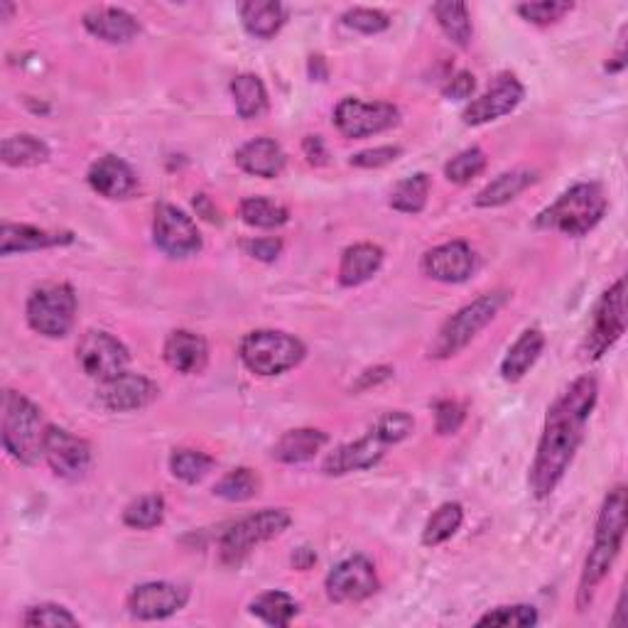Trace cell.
<instances>
[{
  "label": "cell",
  "mask_w": 628,
  "mask_h": 628,
  "mask_svg": "<svg viewBox=\"0 0 628 628\" xmlns=\"http://www.w3.org/2000/svg\"><path fill=\"white\" fill-rule=\"evenodd\" d=\"M599 383L594 375H581L557 401L547 408L545 428L538 442V452L531 466L528 484L533 496L543 501L553 496V491L569 472L575 454L585 440V428L597 405Z\"/></svg>",
  "instance_id": "6da1fadb"
},
{
  "label": "cell",
  "mask_w": 628,
  "mask_h": 628,
  "mask_svg": "<svg viewBox=\"0 0 628 628\" xmlns=\"http://www.w3.org/2000/svg\"><path fill=\"white\" fill-rule=\"evenodd\" d=\"M626 508H628L626 486L624 484L614 486L601 504L597 525H594V543L589 547V555L579 575V587H577L579 611H585L594 601V597H597V589L601 587V581L609 577L616 557L621 553L626 538Z\"/></svg>",
  "instance_id": "7a4b0ae2"
},
{
  "label": "cell",
  "mask_w": 628,
  "mask_h": 628,
  "mask_svg": "<svg viewBox=\"0 0 628 628\" xmlns=\"http://www.w3.org/2000/svg\"><path fill=\"white\" fill-rule=\"evenodd\" d=\"M609 209V197L599 182H579L535 216V226L543 231L581 238L597 226Z\"/></svg>",
  "instance_id": "3957f363"
},
{
  "label": "cell",
  "mask_w": 628,
  "mask_h": 628,
  "mask_svg": "<svg viewBox=\"0 0 628 628\" xmlns=\"http://www.w3.org/2000/svg\"><path fill=\"white\" fill-rule=\"evenodd\" d=\"M508 290H491L460 307V310L440 327L435 339H432V344L428 347V359L447 361L454 359L456 353H462L478 337V332H484V329L494 322L498 312L508 305Z\"/></svg>",
  "instance_id": "277c9868"
},
{
  "label": "cell",
  "mask_w": 628,
  "mask_h": 628,
  "mask_svg": "<svg viewBox=\"0 0 628 628\" xmlns=\"http://www.w3.org/2000/svg\"><path fill=\"white\" fill-rule=\"evenodd\" d=\"M42 410L18 391H6L3 395V422H0V437L3 450L13 462L32 466L42 460L44 437H48Z\"/></svg>",
  "instance_id": "5b68a950"
},
{
  "label": "cell",
  "mask_w": 628,
  "mask_h": 628,
  "mask_svg": "<svg viewBox=\"0 0 628 628\" xmlns=\"http://www.w3.org/2000/svg\"><path fill=\"white\" fill-rule=\"evenodd\" d=\"M238 357L250 373L272 379V375H282L300 367L307 357V347L302 339L280 332V329H256L241 339Z\"/></svg>",
  "instance_id": "8992f818"
},
{
  "label": "cell",
  "mask_w": 628,
  "mask_h": 628,
  "mask_svg": "<svg viewBox=\"0 0 628 628\" xmlns=\"http://www.w3.org/2000/svg\"><path fill=\"white\" fill-rule=\"evenodd\" d=\"M292 516L285 508H262L236 521L219 541V555L224 565H241L258 545L278 538L290 528Z\"/></svg>",
  "instance_id": "52a82bcc"
},
{
  "label": "cell",
  "mask_w": 628,
  "mask_h": 628,
  "mask_svg": "<svg viewBox=\"0 0 628 628\" xmlns=\"http://www.w3.org/2000/svg\"><path fill=\"white\" fill-rule=\"evenodd\" d=\"M76 292L66 282H50L32 290L28 297L25 317L35 334L48 339H64L72 332L76 319Z\"/></svg>",
  "instance_id": "ba28073f"
},
{
  "label": "cell",
  "mask_w": 628,
  "mask_h": 628,
  "mask_svg": "<svg viewBox=\"0 0 628 628\" xmlns=\"http://www.w3.org/2000/svg\"><path fill=\"white\" fill-rule=\"evenodd\" d=\"M398 123H401V111L388 101H361L347 96L334 109L337 131L351 141L371 138V135L395 128Z\"/></svg>",
  "instance_id": "9c48e42d"
},
{
  "label": "cell",
  "mask_w": 628,
  "mask_h": 628,
  "mask_svg": "<svg viewBox=\"0 0 628 628\" xmlns=\"http://www.w3.org/2000/svg\"><path fill=\"white\" fill-rule=\"evenodd\" d=\"M626 332V280H616L594 307L591 327L585 339V357L597 361Z\"/></svg>",
  "instance_id": "30bf717a"
},
{
  "label": "cell",
  "mask_w": 628,
  "mask_h": 628,
  "mask_svg": "<svg viewBox=\"0 0 628 628\" xmlns=\"http://www.w3.org/2000/svg\"><path fill=\"white\" fill-rule=\"evenodd\" d=\"M153 244L165 254L167 258L185 260L197 256L204 248L202 234L197 224H194L192 216H187L182 209H177L175 204H157L153 214Z\"/></svg>",
  "instance_id": "8fae6325"
},
{
  "label": "cell",
  "mask_w": 628,
  "mask_h": 628,
  "mask_svg": "<svg viewBox=\"0 0 628 628\" xmlns=\"http://www.w3.org/2000/svg\"><path fill=\"white\" fill-rule=\"evenodd\" d=\"M76 363L89 379L101 383L128 371L131 351L111 332H104V329H89L76 347Z\"/></svg>",
  "instance_id": "7c38bea8"
},
{
  "label": "cell",
  "mask_w": 628,
  "mask_h": 628,
  "mask_svg": "<svg viewBox=\"0 0 628 628\" xmlns=\"http://www.w3.org/2000/svg\"><path fill=\"white\" fill-rule=\"evenodd\" d=\"M189 597L192 589L179 581H143L131 589L125 609L138 621H163L185 609Z\"/></svg>",
  "instance_id": "4fadbf2b"
},
{
  "label": "cell",
  "mask_w": 628,
  "mask_h": 628,
  "mask_svg": "<svg viewBox=\"0 0 628 628\" xmlns=\"http://www.w3.org/2000/svg\"><path fill=\"white\" fill-rule=\"evenodd\" d=\"M381 581L375 575V567L369 557L363 555H351L341 559L339 565L329 569L325 579L327 599L334 604H357L373 597L379 591Z\"/></svg>",
  "instance_id": "5bb4252c"
},
{
  "label": "cell",
  "mask_w": 628,
  "mask_h": 628,
  "mask_svg": "<svg viewBox=\"0 0 628 628\" xmlns=\"http://www.w3.org/2000/svg\"><path fill=\"white\" fill-rule=\"evenodd\" d=\"M42 460L64 482H79L94 464V452H91V444L84 437H76L64 428L50 425L48 437H44Z\"/></svg>",
  "instance_id": "9a60e30c"
},
{
  "label": "cell",
  "mask_w": 628,
  "mask_h": 628,
  "mask_svg": "<svg viewBox=\"0 0 628 628\" xmlns=\"http://www.w3.org/2000/svg\"><path fill=\"white\" fill-rule=\"evenodd\" d=\"M159 398L155 381L141 373L123 371L109 381H101L96 388V403L109 413H135L153 405Z\"/></svg>",
  "instance_id": "2e32d148"
},
{
  "label": "cell",
  "mask_w": 628,
  "mask_h": 628,
  "mask_svg": "<svg viewBox=\"0 0 628 628\" xmlns=\"http://www.w3.org/2000/svg\"><path fill=\"white\" fill-rule=\"evenodd\" d=\"M525 96L523 84L516 74H498L482 96H476L470 106L464 109L462 121L464 125H486L491 121H498L508 116V113L521 106Z\"/></svg>",
  "instance_id": "e0dca14e"
},
{
  "label": "cell",
  "mask_w": 628,
  "mask_h": 628,
  "mask_svg": "<svg viewBox=\"0 0 628 628\" xmlns=\"http://www.w3.org/2000/svg\"><path fill=\"white\" fill-rule=\"evenodd\" d=\"M420 268L430 280L460 285L474 276L476 256L466 241H447L430 248L428 254L422 256Z\"/></svg>",
  "instance_id": "ac0fdd59"
},
{
  "label": "cell",
  "mask_w": 628,
  "mask_h": 628,
  "mask_svg": "<svg viewBox=\"0 0 628 628\" xmlns=\"http://www.w3.org/2000/svg\"><path fill=\"white\" fill-rule=\"evenodd\" d=\"M388 444L375 430H369V435H363L353 442L341 444L334 452L327 454L322 464V472L327 476H344L351 472H367L371 466L383 460Z\"/></svg>",
  "instance_id": "d6986e66"
},
{
  "label": "cell",
  "mask_w": 628,
  "mask_h": 628,
  "mask_svg": "<svg viewBox=\"0 0 628 628\" xmlns=\"http://www.w3.org/2000/svg\"><path fill=\"white\" fill-rule=\"evenodd\" d=\"M89 187L94 189L99 197L111 199V202H125L135 197L138 192V175L133 173V167L125 159L116 155H104L99 157L94 165L89 167Z\"/></svg>",
  "instance_id": "ffe728a7"
},
{
  "label": "cell",
  "mask_w": 628,
  "mask_h": 628,
  "mask_svg": "<svg viewBox=\"0 0 628 628\" xmlns=\"http://www.w3.org/2000/svg\"><path fill=\"white\" fill-rule=\"evenodd\" d=\"M70 244H74L72 231H48V228L13 222H3V226H0V256L32 254V250H48Z\"/></svg>",
  "instance_id": "44dd1931"
},
{
  "label": "cell",
  "mask_w": 628,
  "mask_h": 628,
  "mask_svg": "<svg viewBox=\"0 0 628 628\" xmlns=\"http://www.w3.org/2000/svg\"><path fill=\"white\" fill-rule=\"evenodd\" d=\"M82 25L89 35L109 44H128L141 35V22L128 10L113 6L89 8L82 16Z\"/></svg>",
  "instance_id": "7402d4cb"
},
{
  "label": "cell",
  "mask_w": 628,
  "mask_h": 628,
  "mask_svg": "<svg viewBox=\"0 0 628 628\" xmlns=\"http://www.w3.org/2000/svg\"><path fill=\"white\" fill-rule=\"evenodd\" d=\"M163 359L173 371L182 375H197L209 363V344L207 339L189 329H175L173 334L165 339Z\"/></svg>",
  "instance_id": "603a6c76"
},
{
  "label": "cell",
  "mask_w": 628,
  "mask_h": 628,
  "mask_svg": "<svg viewBox=\"0 0 628 628\" xmlns=\"http://www.w3.org/2000/svg\"><path fill=\"white\" fill-rule=\"evenodd\" d=\"M236 165L241 167L246 175L276 179L282 175L285 165H288V157H285L280 143H276L272 138H254L238 147Z\"/></svg>",
  "instance_id": "cb8c5ba5"
},
{
  "label": "cell",
  "mask_w": 628,
  "mask_h": 628,
  "mask_svg": "<svg viewBox=\"0 0 628 628\" xmlns=\"http://www.w3.org/2000/svg\"><path fill=\"white\" fill-rule=\"evenodd\" d=\"M383 248L375 244H353L339 260V285L344 288H359L369 282L383 266Z\"/></svg>",
  "instance_id": "d4e9b609"
},
{
  "label": "cell",
  "mask_w": 628,
  "mask_h": 628,
  "mask_svg": "<svg viewBox=\"0 0 628 628\" xmlns=\"http://www.w3.org/2000/svg\"><path fill=\"white\" fill-rule=\"evenodd\" d=\"M545 349V334L538 327L525 329V332L513 341V347L506 351L504 361H501V379L506 383H518L525 379L535 361L541 359V353Z\"/></svg>",
  "instance_id": "484cf974"
},
{
  "label": "cell",
  "mask_w": 628,
  "mask_h": 628,
  "mask_svg": "<svg viewBox=\"0 0 628 628\" xmlns=\"http://www.w3.org/2000/svg\"><path fill=\"white\" fill-rule=\"evenodd\" d=\"M329 442L327 432L315 430V428H297L288 430L285 435L272 444V460L280 464H302L310 462L315 456L325 450V444Z\"/></svg>",
  "instance_id": "4316f807"
},
{
  "label": "cell",
  "mask_w": 628,
  "mask_h": 628,
  "mask_svg": "<svg viewBox=\"0 0 628 628\" xmlns=\"http://www.w3.org/2000/svg\"><path fill=\"white\" fill-rule=\"evenodd\" d=\"M241 25L250 38L272 40L288 22V10L278 0H248L238 8Z\"/></svg>",
  "instance_id": "83f0119b"
},
{
  "label": "cell",
  "mask_w": 628,
  "mask_h": 628,
  "mask_svg": "<svg viewBox=\"0 0 628 628\" xmlns=\"http://www.w3.org/2000/svg\"><path fill=\"white\" fill-rule=\"evenodd\" d=\"M538 182V173L531 167H516V169H508V173L498 175L494 182H488V185L476 194L474 204L482 209H496V207H504V204L513 202L528 189L531 185Z\"/></svg>",
  "instance_id": "f1b7e54d"
},
{
  "label": "cell",
  "mask_w": 628,
  "mask_h": 628,
  "mask_svg": "<svg viewBox=\"0 0 628 628\" xmlns=\"http://www.w3.org/2000/svg\"><path fill=\"white\" fill-rule=\"evenodd\" d=\"M231 99L238 119L256 121L268 113V89L258 74H238L231 79Z\"/></svg>",
  "instance_id": "f546056e"
},
{
  "label": "cell",
  "mask_w": 628,
  "mask_h": 628,
  "mask_svg": "<svg viewBox=\"0 0 628 628\" xmlns=\"http://www.w3.org/2000/svg\"><path fill=\"white\" fill-rule=\"evenodd\" d=\"M432 16H435L440 30L447 35V40L456 48H470L474 38V25H472V13L464 3L456 0H440L432 6Z\"/></svg>",
  "instance_id": "4dcf8cb0"
},
{
  "label": "cell",
  "mask_w": 628,
  "mask_h": 628,
  "mask_svg": "<svg viewBox=\"0 0 628 628\" xmlns=\"http://www.w3.org/2000/svg\"><path fill=\"white\" fill-rule=\"evenodd\" d=\"M248 611L266 626L280 628L295 621V616L300 614V607H297L295 597H290L288 591L270 589L258 594V597L248 604Z\"/></svg>",
  "instance_id": "1f68e13d"
},
{
  "label": "cell",
  "mask_w": 628,
  "mask_h": 628,
  "mask_svg": "<svg viewBox=\"0 0 628 628\" xmlns=\"http://www.w3.org/2000/svg\"><path fill=\"white\" fill-rule=\"evenodd\" d=\"M0 157L8 167H38L50 159V145L30 133L10 135L0 147Z\"/></svg>",
  "instance_id": "d6a6232c"
},
{
  "label": "cell",
  "mask_w": 628,
  "mask_h": 628,
  "mask_svg": "<svg viewBox=\"0 0 628 628\" xmlns=\"http://www.w3.org/2000/svg\"><path fill=\"white\" fill-rule=\"evenodd\" d=\"M462 523H464L462 504L447 501V504H442L437 511H432L425 528H422V545L437 547L442 543H447L450 538H454L456 531L462 528Z\"/></svg>",
  "instance_id": "836d02e7"
},
{
  "label": "cell",
  "mask_w": 628,
  "mask_h": 628,
  "mask_svg": "<svg viewBox=\"0 0 628 628\" xmlns=\"http://www.w3.org/2000/svg\"><path fill=\"white\" fill-rule=\"evenodd\" d=\"M430 192L432 179L425 173L405 177L403 182H398L391 192V207L401 214H420L428 207Z\"/></svg>",
  "instance_id": "e575fe53"
},
{
  "label": "cell",
  "mask_w": 628,
  "mask_h": 628,
  "mask_svg": "<svg viewBox=\"0 0 628 628\" xmlns=\"http://www.w3.org/2000/svg\"><path fill=\"white\" fill-rule=\"evenodd\" d=\"M258 491H260L258 474L254 470H248V466H238V470H231L216 482L214 496L228 501V504H244V501L256 498Z\"/></svg>",
  "instance_id": "d590c367"
},
{
  "label": "cell",
  "mask_w": 628,
  "mask_h": 628,
  "mask_svg": "<svg viewBox=\"0 0 628 628\" xmlns=\"http://www.w3.org/2000/svg\"><path fill=\"white\" fill-rule=\"evenodd\" d=\"M238 214H241L244 224L254 228H280L290 222L288 207L268 197H246L238 204Z\"/></svg>",
  "instance_id": "8d00e7d4"
},
{
  "label": "cell",
  "mask_w": 628,
  "mask_h": 628,
  "mask_svg": "<svg viewBox=\"0 0 628 628\" xmlns=\"http://www.w3.org/2000/svg\"><path fill=\"white\" fill-rule=\"evenodd\" d=\"M216 460L199 450H175L169 454V472L185 484H199L214 470Z\"/></svg>",
  "instance_id": "74e56055"
},
{
  "label": "cell",
  "mask_w": 628,
  "mask_h": 628,
  "mask_svg": "<svg viewBox=\"0 0 628 628\" xmlns=\"http://www.w3.org/2000/svg\"><path fill=\"white\" fill-rule=\"evenodd\" d=\"M165 521V498L147 494L131 501L123 511V523L133 531H153Z\"/></svg>",
  "instance_id": "f35d334b"
},
{
  "label": "cell",
  "mask_w": 628,
  "mask_h": 628,
  "mask_svg": "<svg viewBox=\"0 0 628 628\" xmlns=\"http://www.w3.org/2000/svg\"><path fill=\"white\" fill-rule=\"evenodd\" d=\"M20 624L30 628H76L79 619L70 609L62 607V604L44 601L35 604V607H28Z\"/></svg>",
  "instance_id": "ab89813d"
},
{
  "label": "cell",
  "mask_w": 628,
  "mask_h": 628,
  "mask_svg": "<svg viewBox=\"0 0 628 628\" xmlns=\"http://www.w3.org/2000/svg\"><path fill=\"white\" fill-rule=\"evenodd\" d=\"M486 169V153L482 147H466V151L456 153L447 165H444V177L452 185H470L474 177H478Z\"/></svg>",
  "instance_id": "60d3db41"
},
{
  "label": "cell",
  "mask_w": 628,
  "mask_h": 628,
  "mask_svg": "<svg viewBox=\"0 0 628 628\" xmlns=\"http://www.w3.org/2000/svg\"><path fill=\"white\" fill-rule=\"evenodd\" d=\"M541 621L538 609L531 604H513V607H496L486 611L476 626H494V628H531Z\"/></svg>",
  "instance_id": "b9f144b4"
},
{
  "label": "cell",
  "mask_w": 628,
  "mask_h": 628,
  "mask_svg": "<svg viewBox=\"0 0 628 628\" xmlns=\"http://www.w3.org/2000/svg\"><path fill=\"white\" fill-rule=\"evenodd\" d=\"M575 10V3L567 0H535V3L516 6V13L533 25H555Z\"/></svg>",
  "instance_id": "7bdbcfd3"
},
{
  "label": "cell",
  "mask_w": 628,
  "mask_h": 628,
  "mask_svg": "<svg viewBox=\"0 0 628 628\" xmlns=\"http://www.w3.org/2000/svg\"><path fill=\"white\" fill-rule=\"evenodd\" d=\"M341 22H344L349 30L361 32V35H379V32H385L388 28H391V18L381 13V10L361 8V6L344 10Z\"/></svg>",
  "instance_id": "ee69618b"
},
{
  "label": "cell",
  "mask_w": 628,
  "mask_h": 628,
  "mask_svg": "<svg viewBox=\"0 0 628 628\" xmlns=\"http://www.w3.org/2000/svg\"><path fill=\"white\" fill-rule=\"evenodd\" d=\"M371 430L379 432L388 447H393V444H401L403 440L413 435L415 420L403 413V410H391V413H385L375 420V425Z\"/></svg>",
  "instance_id": "f6af8a7d"
},
{
  "label": "cell",
  "mask_w": 628,
  "mask_h": 628,
  "mask_svg": "<svg viewBox=\"0 0 628 628\" xmlns=\"http://www.w3.org/2000/svg\"><path fill=\"white\" fill-rule=\"evenodd\" d=\"M401 155H403L401 145H381V147H371V151H361L357 155H351L349 165L361 167V169H379V167L393 165Z\"/></svg>",
  "instance_id": "bcb514c9"
},
{
  "label": "cell",
  "mask_w": 628,
  "mask_h": 628,
  "mask_svg": "<svg viewBox=\"0 0 628 628\" xmlns=\"http://www.w3.org/2000/svg\"><path fill=\"white\" fill-rule=\"evenodd\" d=\"M466 420L464 408L456 401H437L435 403V430L437 435L447 437V435H456L462 430Z\"/></svg>",
  "instance_id": "7dc6e473"
},
{
  "label": "cell",
  "mask_w": 628,
  "mask_h": 628,
  "mask_svg": "<svg viewBox=\"0 0 628 628\" xmlns=\"http://www.w3.org/2000/svg\"><path fill=\"white\" fill-rule=\"evenodd\" d=\"M241 250L246 256L256 258L260 262H272L282 254V238H278V236L246 238V241H241Z\"/></svg>",
  "instance_id": "c3c4849f"
},
{
  "label": "cell",
  "mask_w": 628,
  "mask_h": 628,
  "mask_svg": "<svg viewBox=\"0 0 628 628\" xmlns=\"http://www.w3.org/2000/svg\"><path fill=\"white\" fill-rule=\"evenodd\" d=\"M476 91V76L472 72H456L442 86V96L450 101H470Z\"/></svg>",
  "instance_id": "681fc988"
},
{
  "label": "cell",
  "mask_w": 628,
  "mask_h": 628,
  "mask_svg": "<svg viewBox=\"0 0 628 628\" xmlns=\"http://www.w3.org/2000/svg\"><path fill=\"white\" fill-rule=\"evenodd\" d=\"M302 153L307 157V163L315 167H322L329 163V153L325 147V141L319 138V135H307V138L302 141Z\"/></svg>",
  "instance_id": "f907efd6"
},
{
  "label": "cell",
  "mask_w": 628,
  "mask_h": 628,
  "mask_svg": "<svg viewBox=\"0 0 628 628\" xmlns=\"http://www.w3.org/2000/svg\"><path fill=\"white\" fill-rule=\"evenodd\" d=\"M393 375L391 367H375V369H367L361 375L359 381L353 383V391H369L371 385H379L383 381H388Z\"/></svg>",
  "instance_id": "816d5d0a"
},
{
  "label": "cell",
  "mask_w": 628,
  "mask_h": 628,
  "mask_svg": "<svg viewBox=\"0 0 628 628\" xmlns=\"http://www.w3.org/2000/svg\"><path fill=\"white\" fill-rule=\"evenodd\" d=\"M315 563H317V553L310 550V547H297L292 553V567L300 569V573H307Z\"/></svg>",
  "instance_id": "f5cc1de1"
},
{
  "label": "cell",
  "mask_w": 628,
  "mask_h": 628,
  "mask_svg": "<svg viewBox=\"0 0 628 628\" xmlns=\"http://www.w3.org/2000/svg\"><path fill=\"white\" fill-rule=\"evenodd\" d=\"M194 209H197L199 214H204V219L216 222V212L207 207V197H204V194H199V197H197V199H194Z\"/></svg>",
  "instance_id": "db71d44e"
},
{
  "label": "cell",
  "mask_w": 628,
  "mask_h": 628,
  "mask_svg": "<svg viewBox=\"0 0 628 628\" xmlns=\"http://www.w3.org/2000/svg\"><path fill=\"white\" fill-rule=\"evenodd\" d=\"M0 10H3V20H10V13H13V6L0 3Z\"/></svg>",
  "instance_id": "11a10c76"
}]
</instances>
